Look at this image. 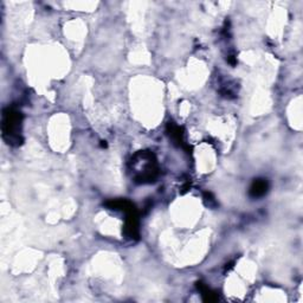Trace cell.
Instances as JSON below:
<instances>
[{
  "mask_svg": "<svg viewBox=\"0 0 303 303\" xmlns=\"http://www.w3.org/2000/svg\"><path fill=\"white\" fill-rule=\"evenodd\" d=\"M197 288H198L199 292H201L202 300L206 302H215L218 300L217 293H214L213 290H211L206 286L205 283L202 282H197Z\"/></svg>",
  "mask_w": 303,
  "mask_h": 303,
  "instance_id": "6",
  "label": "cell"
},
{
  "mask_svg": "<svg viewBox=\"0 0 303 303\" xmlns=\"http://www.w3.org/2000/svg\"><path fill=\"white\" fill-rule=\"evenodd\" d=\"M268 190H269V183L267 179H255L250 186L249 195L251 198H261L267 195Z\"/></svg>",
  "mask_w": 303,
  "mask_h": 303,
  "instance_id": "5",
  "label": "cell"
},
{
  "mask_svg": "<svg viewBox=\"0 0 303 303\" xmlns=\"http://www.w3.org/2000/svg\"><path fill=\"white\" fill-rule=\"evenodd\" d=\"M136 154L142 161V167L136 171L135 176H134V181L136 184L154 183L159 177V166L154 153L151 151H140Z\"/></svg>",
  "mask_w": 303,
  "mask_h": 303,
  "instance_id": "2",
  "label": "cell"
},
{
  "mask_svg": "<svg viewBox=\"0 0 303 303\" xmlns=\"http://www.w3.org/2000/svg\"><path fill=\"white\" fill-rule=\"evenodd\" d=\"M227 62H229L231 65H236L237 64V57L235 55H231V56H229V58H227Z\"/></svg>",
  "mask_w": 303,
  "mask_h": 303,
  "instance_id": "8",
  "label": "cell"
},
{
  "mask_svg": "<svg viewBox=\"0 0 303 303\" xmlns=\"http://www.w3.org/2000/svg\"><path fill=\"white\" fill-rule=\"evenodd\" d=\"M167 134L170 135L172 141L176 143L177 146L186 149V151H191V148H190L189 145L185 142V140H184L183 128L174 123L173 121H170V122L167 123Z\"/></svg>",
  "mask_w": 303,
  "mask_h": 303,
  "instance_id": "4",
  "label": "cell"
},
{
  "mask_svg": "<svg viewBox=\"0 0 303 303\" xmlns=\"http://www.w3.org/2000/svg\"><path fill=\"white\" fill-rule=\"evenodd\" d=\"M101 146H102V147H104V148H105V147H107V142H105V141H101Z\"/></svg>",
  "mask_w": 303,
  "mask_h": 303,
  "instance_id": "9",
  "label": "cell"
},
{
  "mask_svg": "<svg viewBox=\"0 0 303 303\" xmlns=\"http://www.w3.org/2000/svg\"><path fill=\"white\" fill-rule=\"evenodd\" d=\"M123 233L126 238L130 240L140 239L139 213H137V210H133L126 213V224H124L123 227Z\"/></svg>",
  "mask_w": 303,
  "mask_h": 303,
  "instance_id": "3",
  "label": "cell"
},
{
  "mask_svg": "<svg viewBox=\"0 0 303 303\" xmlns=\"http://www.w3.org/2000/svg\"><path fill=\"white\" fill-rule=\"evenodd\" d=\"M21 123H23V115L14 107H7L2 111L1 132L2 139L8 145L18 147L24 142L21 136Z\"/></svg>",
  "mask_w": 303,
  "mask_h": 303,
  "instance_id": "1",
  "label": "cell"
},
{
  "mask_svg": "<svg viewBox=\"0 0 303 303\" xmlns=\"http://www.w3.org/2000/svg\"><path fill=\"white\" fill-rule=\"evenodd\" d=\"M204 202L208 207H217V202H215L214 197L212 196V193L210 192L204 193Z\"/></svg>",
  "mask_w": 303,
  "mask_h": 303,
  "instance_id": "7",
  "label": "cell"
}]
</instances>
